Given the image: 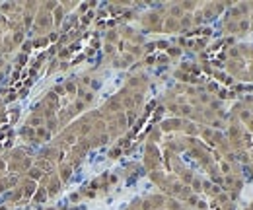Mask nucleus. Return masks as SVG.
I'll list each match as a JSON object with an SVG mask.
<instances>
[{
  "instance_id": "obj_1",
  "label": "nucleus",
  "mask_w": 253,
  "mask_h": 210,
  "mask_svg": "<svg viewBox=\"0 0 253 210\" xmlns=\"http://www.w3.org/2000/svg\"><path fill=\"white\" fill-rule=\"evenodd\" d=\"M228 144L242 171L253 179V95L238 101L230 111Z\"/></svg>"
},
{
  "instance_id": "obj_2",
  "label": "nucleus",
  "mask_w": 253,
  "mask_h": 210,
  "mask_svg": "<svg viewBox=\"0 0 253 210\" xmlns=\"http://www.w3.org/2000/svg\"><path fill=\"white\" fill-rule=\"evenodd\" d=\"M226 68L240 82L253 84V43H240L228 51Z\"/></svg>"
},
{
  "instance_id": "obj_3",
  "label": "nucleus",
  "mask_w": 253,
  "mask_h": 210,
  "mask_svg": "<svg viewBox=\"0 0 253 210\" xmlns=\"http://www.w3.org/2000/svg\"><path fill=\"white\" fill-rule=\"evenodd\" d=\"M224 30L236 37L253 33V2H242L232 6L224 20Z\"/></svg>"
},
{
  "instance_id": "obj_4",
  "label": "nucleus",
  "mask_w": 253,
  "mask_h": 210,
  "mask_svg": "<svg viewBox=\"0 0 253 210\" xmlns=\"http://www.w3.org/2000/svg\"><path fill=\"white\" fill-rule=\"evenodd\" d=\"M248 210H253V205H252V207H250V209H248Z\"/></svg>"
}]
</instances>
